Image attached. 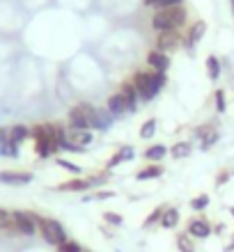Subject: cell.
Here are the masks:
<instances>
[{
  "label": "cell",
  "instance_id": "cell-34",
  "mask_svg": "<svg viewBox=\"0 0 234 252\" xmlns=\"http://www.w3.org/2000/svg\"><path fill=\"white\" fill-rule=\"evenodd\" d=\"M94 197L97 199H108V197H115V192L113 190H103V192H97Z\"/></svg>",
  "mask_w": 234,
  "mask_h": 252
},
{
  "label": "cell",
  "instance_id": "cell-24",
  "mask_svg": "<svg viewBox=\"0 0 234 252\" xmlns=\"http://www.w3.org/2000/svg\"><path fill=\"white\" fill-rule=\"evenodd\" d=\"M170 154H172L174 158H184V156L191 154V145H188V142H177V145L170 149Z\"/></svg>",
  "mask_w": 234,
  "mask_h": 252
},
{
  "label": "cell",
  "instance_id": "cell-29",
  "mask_svg": "<svg viewBox=\"0 0 234 252\" xmlns=\"http://www.w3.org/2000/svg\"><path fill=\"white\" fill-rule=\"evenodd\" d=\"M103 220H106L108 225H122V222H124V218H122L120 213H113V211L103 213Z\"/></svg>",
  "mask_w": 234,
  "mask_h": 252
},
{
  "label": "cell",
  "instance_id": "cell-18",
  "mask_svg": "<svg viewBox=\"0 0 234 252\" xmlns=\"http://www.w3.org/2000/svg\"><path fill=\"white\" fill-rule=\"evenodd\" d=\"M166 156H167V149L163 145H154L145 152V158H147L149 163H159V160H163Z\"/></svg>",
  "mask_w": 234,
  "mask_h": 252
},
{
  "label": "cell",
  "instance_id": "cell-3",
  "mask_svg": "<svg viewBox=\"0 0 234 252\" xmlns=\"http://www.w3.org/2000/svg\"><path fill=\"white\" fill-rule=\"evenodd\" d=\"M33 218H34V222H37L41 236H44V241H46L48 246H62V243L67 241V234H65V229H62V225L58 220L37 218V216H33Z\"/></svg>",
  "mask_w": 234,
  "mask_h": 252
},
{
  "label": "cell",
  "instance_id": "cell-19",
  "mask_svg": "<svg viewBox=\"0 0 234 252\" xmlns=\"http://www.w3.org/2000/svg\"><path fill=\"white\" fill-rule=\"evenodd\" d=\"M28 135H30V131H28L26 126H12V128H9V142H12V147L23 142Z\"/></svg>",
  "mask_w": 234,
  "mask_h": 252
},
{
  "label": "cell",
  "instance_id": "cell-33",
  "mask_svg": "<svg viewBox=\"0 0 234 252\" xmlns=\"http://www.w3.org/2000/svg\"><path fill=\"white\" fill-rule=\"evenodd\" d=\"M12 222V213H7L5 209H0V227H7Z\"/></svg>",
  "mask_w": 234,
  "mask_h": 252
},
{
  "label": "cell",
  "instance_id": "cell-22",
  "mask_svg": "<svg viewBox=\"0 0 234 252\" xmlns=\"http://www.w3.org/2000/svg\"><path fill=\"white\" fill-rule=\"evenodd\" d=\"M207 71L211 80H218V76H221V60L216 55H209L207 58Z\"/></svg>",
  "mask_w": 234,
  "mask_h": 252
},
{
  "label": "cell",
  "instance_id": "cell-31",
  "mask_svg": "<svg viewBox=\"0 0 234 252\" xmlns=\"http://www.w3.org/2000/svg\"><path fill=\"white\" fill-rule=\"evenodd\" d=\"M184 0H156L152 7H159V9H167V7H177V5H181Z\"/></svg>",
  "mask_w": 234,
  "mask_h": 252
},
{
  "label": "cell",
  "instance_id": "cell-28",
  "mask_svg": "<svg viewBox=\"0 0 234 252\" xmlns=\"http://www.w3.org/2000/svg\"><path fill=\"white\" fill-rule=\"evenodd\" d=\"M58 165L65 167V170H67V172H71V174H78L80 170H83V167H78L76 163H71V160H67V158H58Z\"/></svg>",
  "mask_w": 234,
  "mask_h": 252
},
{
  "label": "cell",
  "instance_id": "cell-4",
  "mask_svg": "<svg viewBox=\"0 0 234 252\" xmlns=\"http://www.w3.org/2000/svg\"><path fill=\"white\" fill-rule=\"evenodd\" d=\"M92 140H94V135L90 128H71V131L65 135V142H62L60 147L69 149V152L83 154V149H87V147L92 145Z\"/></svg>",
  "mask_w": 234,
  "mask_h": 252
},
{
  "label": "cell",
  "instance_id": "cell-10",
  "mask_svg": "<svg viewBox=\"0 0 234 252\" xmlns=\"http://www.w3.org/2000/svg\"><path fill=\"white\" fill-rule=\"evenodd\" d=\"M204 32H207V23H204V21H195L193 28H191L188 34H186V41H184L188 51H193V48L200 44V39L204 37Z\"/></svg>",
  "mask_w": 234,
  "mask_h": 252
},
{
  "label": "cell",
  "instance_id": "cell-36",
  "mask_svg": "<svg viewBox=\"0 0 234 252\" xmlns=\"http://www.w3.org/2000/svg\"><path fill=\"white\" fill-rule=\"evenodd\" d=\"M228 177H230V174H228V172H223V174H221V177H218V184H223V181H228Z\"/></svg>",
  "mask_w": 234,
  "mask_h": 252
},
{
  "label": "cell",
  "instance_id": "cell-7",
  "mask_svg": "<svg viewBox=\"0 0 234 252\" xmlns=\"http://www.w3.org/2000/svg\"><path fill=\"white\" fill-rule=\"evenodd\" d=\"M131 110H135L131 103H129V99L124 96L122 92H117V94H113L110 99H108V113L113 115V117H120V115H127V113H131Z\"/></svg>",
  "mask_w": 234,
  "mask_h": 252
},
{
  "label": "cell",
  "instance_id": "cell-1",
  "mask_svg": "<svg viewBox=\"0 0 234 252\" xmlns=\"http://www.w3.org/2000/svg\"><path fill=\"white\" fill-rule=\"evenodd\" d=\"M134 85L138 90V96L142 101H152L156 94L166 85V73H154V71H138L134 76Z\"/></svg>",
  "mask_w": 234,
  "mask_h": 252
},
{
  "label": "cell",
  "instance_id": "cell-39",
  "mask_svg": "<svg viewBox=\"0 0 234 252\" xmlns=\"http://www.w3.org/2000/svg\"><path fill=\"white\" fill-rule=\"evenodd\" d=\"M230 2H232V9H234V0H230Z\"/></svg>",
  "mask_w": 234,
  "mask_h": 252
},
{
  "label": "cell",
  "instance_id": "cell-30",
  "mask_svg": "<svg viewBox=\"0 0 234 252\" xmlns=\"http://www.w3.org/2000/svg\"><path fill=\"white\" fill-rule=\"evenodd\" d=\"M58 250H60V252H80V246L76 243V241H69L67 239L62 246H58Z\"/></svg>",
  "mask_w": 234,
  "mask_h": 252
},
{
  "label": "cell",
  "instance_id": "cell-38",
  "mask_svg": "<svg viewBox=\"0 0 234 252\" xmlns=\"http://www.w3.org/2000/svg\"><path fill=\"white\" fill-rule=\"evenodd\" d=\"M230 213H232V218H234V206H232V209H230Z\"/></svg>",
  "mask_w": 234,
  "mask_h": 252
},
{
  "label": "cell",
  "instance_id": "cell-37",
  "mask_svg": "<svg viewBox=\"0 0 234 252\" xmlns=\"http://www.w3.org/2000/svg\"><path fill=\"white\" fill-rule=\"evenodd\" d=\"M154 2H156V0H145V5H147V7H149V5H154Z\"/></svg>",
  "mask_w": 234,
  "mask_h": 252
},
{
  "label": "cell",
  "instance_id": "cell-9",
  "mask_svg": "<svg viewBox=\"0 0 234 252\" xmlns=\"http://www.w3.org/2000/svg\"><path fill=\"white\" fill-rule=\"evenodd\" d=\"M177 41H179V32H177V30H163V32H159V37H156V51L167 53V51H172V48L177 46Z\"/></svg>",
  "mask_w": 234,
  "mask_h": 252
},
{
  "label": "cell",
  "instance_id": "cell-14",
  "mask_svg": "<svg viewBox=\"0 0 234 252\" xmlns=\"http://www.w3.org/2000/svg\"><path fill=\"white\" fill-rule=\"evenodd\" d=\"M179 225V211L174 206H166L163 209V216H161V227L166 229H172V227Z\"/></svg>",
  "mask_w": 234,
  "mask_h": 252
},
{
  "label": "cell",
  "instance_id": "cell-20",
  "mask_svg": "<svg viewBox=\"0 0 234 252\" xmlns=\"http://www.w3.org/2000/svg\"><path fill=\"white\" fill-rule=\"evenodd\" d=\"M110 122H113V115L108 113V110H97L94 122H92V128H108Z\"/></svg>",
  "mask_w": 234,
  "mask_h": 252
},
{
  "label": "cell",
  "instance_id": "cell-6",
  "mask_svg": "<svg viewBox=\"0 0 234 252\" xmlns=\"http://www.w3.org/2000/svg\"><path fill=\"white\" fill-rule=\"evenodd\" d=\"M12 225L19 234H26V236H33L37 232V222H34L33 213H23V211H14L12 213Z\"/></svg>",
  "mask_w": 234,
  "mask_h": 252
},
{
  "label": "cell",
  "instance_id": "cell-32",
  "mask_svg": "<svg viewBox=\"0 0 234 252\" xmlns=\"http://www.w3.org/2000/svg\"><path fill=\"white\" fill-rule=\"evenodd\" d=\"M214 96H216V110H218V113H225V92L218 90Z\"/></svg>",
  "mask_w": 234,
  "mask_h": 252
},
{
  "label": "cell",
  "instance_id": "cell-35",
  "mask_svg": "<svg viewBox=\"0 0 234 252\" xmlns=\"http://www.w3.org/2000/svg\"><path fill=\"white\" fill-rule=\"evenodd\" d=\"M234 250V236L230 239V243H228V248H225V252H232Z\"/></svg>",
  "mask_w": 234,
  "mask_h": 252
},
{
  "label": "cell",
  "instance_id": "cell-23",
  "mask_svg": "<svg viewBox=\"0 0 234 252\" xmlns=\"http://www.w3.org/2000/svg\"><path fill=\"white\" fill-rule=\"evenodd\" d=\"M163 209H166V206H156V209H154V213H149L147 218H145V222H142V227H145V229H149V227H154L156 222H159V225H161V216H163Z\"/></svg>",
  "mask_w": 234,
  "mask_h": 252
},
{
  "label": "cell",
  "instance_id": "cell-25",
  "mask_svg": "<svg viewBox=\"0 0 234 252\" xmlns=\"http://www.w3.org/2000/svg\"><path fill=\"white\" fill-rule=\"evenodd\" d=\"M191 206H193L195 211H204L209 206V195L207 192H202V195H198V197H193V202H191Z\"/></svg>",
  "mask_w": 234,
  "mask_h": 252
},
{
  "label": "cell",
  "instance_id": "cell-11",
  "mask_svg": "<svg viewBox=\"0 0 234 252\" xmlns=\"http://www.w3.org/2000/svg\"><path fill=\"white\" fill-rule=\"evenodd\" d=\"M209 234H211V225H209L207 220L195 218L188 222V236H193V239H207Z\"/></svg>",
  "mask_w": 234,
  "mask_h": 252
},
{
  "label": "cell",
  "instance_id": "cell-21",
  "mask_svg": "<svg viewBox=\"0 0 234 252\" xmlns=\"http://www.w3.org/2000/svg\"><path fill=\"white\" fill-rule=\"evenodd\" d=\"M122 94H124V96L129 99V103L135 108V103H138V99H140V96H138V90H135L134 80H127V83L122 85Z\"/></svg>",
  "mask_w": 234,
  "mask_h": 252
},
{
  "label": "cell",
  "instance_id": "cell-27",
  "mask_svg": "<svg viewBox=\"0 0 234 252\" xmlns=\"http://www.w3.org/2000/svg\"><path fill=\"white\" fill-rule=\"evenodd\" d=\"M177 248H179L181 252H195V250H193V243H191V239H188L186 234L177 236Z\"/></svg>",
  "mask_w": 234,
  "mask_h": 252
},
{
  "label": "cell",
  "instance_id": "cell-2",
  "mask_svg": "<svg viewBox=\"0 0 234 252\" xmlns=\"http://www.w3.org/2000/svg\"><path fill=\"white\" fill-rule=\"evenodd\" d=\"M184 21H186V9H184V5H177V7H167V9H159L152 16V26H154V30L163 32V30L181 28Z\"/></svg>",
  "mask_w": 234,
  "mask_h": 252
},
{
  "label": "cell",
  "instance_id": "cell-5",
  "mask_svg": "<svg viewBox=\"0 0 234 252\" xmlns=\"http://www.w3.org/2000/svg\"><path fill=\"white\" fill-rule=\"evenodd\" d=\"M94 115H97V108H92L90 103H80L69 110V124L71 128H92Z\"/></svg>",
  "mask_w": 234,
  "mask_h": 252
},
{
  "label": "cell",
  "instance_id": "cell-13",
  "mask_svg": "<svg viewBox=\"0 0 234 252\" xmlns=\"http://www.w3.org/2000/svg\"><path fill=\"white\" fill-rule=\"evenodd\" d=\"M0 181H2V184L21 186V184H30V181H33V174L30 172H0Z\"/></svg>",
  "mask_w": 234,
  "mask_h": 252
},
{
  "label": "cell",
  "instance_id": "cell-12",
  "mask_svg": "<svg viewBox=\"0 0 234 252\" xmlns=\"http://www.w3.org/2000/svg\"><path fill=\"white\" fill-rule=\"evenodd\" d=\"M195 135L202 140L200 142L202 149H209V147L216 145V140H218V133L214 131V126H200V128L195 131Z\"/></svg>",
  "mask_w": 234,
  "mask_h": 252
},
{
  "label": "cell",
  "instance_id": "cell-15",
  "mask_svg": "<svg viewBox=\"0 0 234 252\" xmlns=\"http://www.w3.org/2000/svg\"><path fill=\"white\" fill-rule=\"evenodd\" d=\"M87 188H92L90 179H74V181H67V184H60L58 190L60 192H83Z\"/></svg>",
  "mask_w": 234,
  "mask_h": 252
},
{
  "label": "cell",
  "instance_id": "cell-26",
  "mask_svg": "<svg viewBox=\"0 0 234 252\" xmlns=\"http://www.w3.org/2000/svg\"><path fill=\"white\" fill-rule=\"evenodd\" d=\"M154 131H156V120H147L145 124H142V128H140V138L142 140L152 138V135H154Z\"/></svg>",
  "mask_w": 234,
  "mask_h": 252
},
{
  "label": "cell",
  "instance_id": "cell-17",
  "mask_svg": "<svg viewBox=\"0 0 234 252\" xmlns=\"http://www.w3.org/2000/svg\"><path fill=\"white\" fill-rule=\"evenodd\" d=\"M161 174H163V167H161V165H154V163H149L147 167H142L140 172L135 174V179H138V181H147V179H159Z\"/></svg>",
  "mask_w": 234,
  "mask_h": 252
},
{
  "label": "cell",
  "instance_id": "cell-16",
  "mask_svg": "<svg viewBox=\"0 0 234 252\" xmlns=\"http://www.w3.org/2000/svg\"><path fill=\"white\" fill-rule=\"evenodd\" d=\"M134 158V147H122L120 152L115 154L113 158L108 160V170H113L115 165H120V163H127V160Z\"/></svg>",
  "mask_w": 234,
  "mask_h": 252
},
{
  "label": "cell",
  "instance_id": "cell-8",
  "mask_svg": "<svg viewBox=\"0 0 234 252\" xmlns=\"http://www.w3.org/2000/svg\"><path fill=\"white\" fill-rule=\"evenodd\" d=\"M147 66H149V71H154V73H166L167 66H170L167 53H161V51H149V53H147Z\"/></svg>",
  "mask_w": 234,
  "mask_h": 252
}]
</instances>
